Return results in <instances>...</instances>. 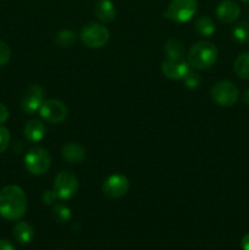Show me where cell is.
<instances>
[{
    "label": "cell",
    "mask_w": 249,
    "mask_h": 250,
    "mask_svg": "<svg viewBox=\"0 0 249 250\" xmlns=\"http://www.w3.org/2000/svg\"><path fill=\"white\" fill-rule=\"evenodd\" d=\"M233 39L238 43H249V21H242L232 31Z\"/></svg>",
    "instance_id": "cell-20"
},
{
    "label": "cell",
    "mask_w": 249,
    "mask_h": 250,
    "mask_svg": "<svg viewBox=\"0 0 249 250\" xmlns=\"http://www.w3.org/2000/svg\"><path fill=\"white\" fill-rule=\"evenodd\" d=\"M189 63L182 59L167 58L161 65V71L170 80H183L185 76L189 72Z\"/></svg>",
    "instance_id": "cell-11"
},
{
    "label": "cell",
    "mask_w": 249,
    "mask_h": 250,
    "mask_svg": "<svg viewBox=\"0 0 249 250\" xmlns=\"http://www.w3.org/2000/svg\"><path fill=\"white\" fill-rule=\"evenodd\" d=\"M241 14V7L234 0H224L216 7V16L224 23H233Z\"/></svg>",
    "instance_id": "cell-12"
},
{
    "label": "cell",
    "mask_w": 249,
    "mask_h": 250,
    "mask_svg": "<svg viewBox=\"0 0 249 250\" xmlns=\"http://www.w3.org/2000/svg\"><path fill=\"white\" fill-rule=\"evenodd\" d=\"M164 50H165L166 56L170 59H182L183 54H185L183 44L176 38L168 39V41L165 43Z\"/></svg>",
    "instance_id": "cell-18"
},
{
    "label": "cell",
    "mask_w": 249,
    "mask_h": 250,
    "mask_svg": "<svg viewBox=\"0 0 249 250\" xmlns=\"http://www.w3.org/2000/svg\"><path fill=\"white\" fill-rule=\"evenodd\" d=\"M23 133L29 142L36 143V142L43 139L44 134H45V126L39 120H31L24 125Z\"/></svg>",
    "instance_id": "cell-15"
},
{
    "label": "cell",
    "mask_w": 249,
    "mask_h": 250,
    "mask_svg": "<svg viewBox=\"0 0 249 250\" xmlns=\"http://www.w3.org/2000/svg\"><path fill=\"white\" fill-rule=\"evenodd\" d=\"M62 158L70 164H81L85 159V150L80 143L68 142L62 146Z\"/></svg>",
    "instance_id": "cell-13"
},
{
    "label": "cell",
    "mask_w": 249,
    "mask_h": 250,
    "mask_svg": "<svg viewBox=\"0 0 249 250\" xmlns=\"http://www.w3.org/2000/svg\"><path fill=\"white\" fill-rule=\"evenodd\" d=\"M197 10V0H172L164 16L178 23H185L192 20Z\"/></svg>",
    "instance_id": "cell-3"
},
{
    "label": "cell",
    "mask_w": 249,
    "mask_h": 250,
    "mask_svg": "<svg viewBox=\"0 0 249 250\" xmlns=\"http://www.w3.org/2000/svg\"><path fill=\"white\" fill-rule=\"evenodd\" d=\"M53 216L60 224L70 221L71 219V210L63 204H56L53 208Z\"/></svg>",
    "instance_id": "cell-22"
},
{
    "label": "cell",
    "mask_w": 249,
    "mask_h": 250,
    "mask_svg": "<svg viewBox=\"0 0 249 250\" xmlns=\"http://www.w3.org/2000/svg\"><path fill=\"white\" fill-rule=\"evenodd\" d=\"M11 59V50L5 42L0 41V66L6 65Z\"/></svg>",
    "instance_id": "cell-24"
},
{
    "label": "cell",
    "mask_w": 249,
    "mask_h": 250,
    "mask_svg": "<svg viewBox=\"0 0 249 250\" xmlns=\"http://www.w3.org/2000/svg\"><path fill=\"white\" fill-rule=\"evenodd\" d=\"M109 29L99 23H88L81 31V41L88 48H102L109 42Z\"/></svg>",
    "instance_id": "cell-6"
},
{
    "label": "cell",
    "mask_w": 249,
    "mask_h": 250,
    "mask_svg": "<svg viewBox=\"0 0 249 250\" xmlns=\"http://www.w3.org/2000/svg\"><path fill=\"white\" fill-rule=\"evenodd\" d=\"M194 29L199 36L209 37L215 33V23L209 16H202L194 22Z\"/></svg>",
    "instance_id": "cell-17"
},
{
    "label": "cell",
    "mask_w": 249,
    "mask_h": 250,
    "mask_svg": "<svg viewBox=\"0 0 249 250\" xmlns=\"http://www.w3.org/2000/svg\"><path fill=\"white\" fill-rule=\"evenodd\" d=\"M50 164L51 158L49 155L48 150L41 148V146L32 148L24 155V166H26L27 171L32 175H44L50 167Z\"/></svg>",
    "instance_id": "cell-4"
},
{
    "label": "cell",
    "mask_w": 249,
    "mask_h": 250,
    "mask_svg": "<svg viewBox=\"0 0 249 250\" xmlns=\"http://www.w3.org/2000/svg\"><path fill=\"white\" fill-rule=\"evenodd\" d=\"M39 114L49 124H60L67 117V107L60 100L49 99L43 102L39 107Z\"/></svg>",
    "instance_id": "cell-8"
},
{
    "label": "cell",
    "mask_w": 249,
    "mask_h": 250,
    "mask_svg": "<svg viewBox=\"0 0 249 250\" xmlns=\"http://www.w3.org/2000/svg\"><path fill=\"white\" fill-rule=\"evenodd\" d=\"M78 180L76 175L71 171H61L54 182V190L58 194V198L62 200L71 199L77 193Z\"/></svg>",
    "instance_id": "cell-7"
},
{
    "label": "cell",
    "mask_w": 249,
    "mask_h": 250,
    "mask_svg": "<svg viewBox=\"0 0 249 250\" xmlns=\"http://www.w3.org/2000/svg\"><path fill=\"white\" fill-rule=\"evenodd\" d=\"M10 144V132L6 127L0 126V154L4 153Z\"/></svg>",
    "instance_id": "cell-25"
},
{
    "label": "cell",
    "mask_w": 249,
    "mask_h": 250,
    "mask_svg": "<svg viewBox=\"0 0 249 250\" xmlns=\"http://www.w3.org/2000/svg\"><path fill=\"white\" fill-rule=\"evenodd\" d=\"M14 236L16 241L21 244H28L34 237V229L27 222H19L14 227Z\"/></svg>",
    "instance_id": "cell-16"
},
{
    "label": "cell",
    "mask_w": 249,
    "mask_h": 250,
    "mask_svg": "<svg viewBox=\"0 0 249 250\" xmlns=\"http://www.w3.org/2000/svg\"><path fill=\"white\" fill-rule=\"evenodd\" d=\"M44 90L39 84L29 85L23 93L21 99V109L26 114L32 115L39 110V107L43 104Z\"/></svg>",
    "instance_id": "cell-10"
},
{
    "label": "cell",
    "mask_w": 249,
    "mask_h": 250,
    "mask_svg": "<svg viewBox=\"0 0 249 250\" xmlns=\"http://www.w3.org/2000/svg\"><path fill=\"white\" fill-rule=\"evenodd\" d=\"M76 36L72 31L70 29H62L59 32L55 37V43L58 44L60 48H70L75 44Z\"/></svg>",
    "instance_id": "cell-21"
},
{
    "label": "cell",
    "mask_w": 249,
    "mask_h": 250,
    "mask_svg": "<svg viewBox=\"0 0 249 250\" xmlns=\"http://www.w3.org/2000/svg\"><path fill=\"white\" fill-rule=\"evenodd\" d=\"M210 94H211V99L217 105L228 107L236 104L238 100L239 89L234 83L229 81H220L212 85Z\"/></svg>",
    "instance_id": "cell-5"
},
{
    "label": "cell",
    "mask_w": 249,
    "mask_h": 250,
    "mask_svg": "<svg viewBox=\"0 0 249 250\" xmlns=\"http://www.w3.org/2000/svg\"><path fill=\"white\" fill-rule=\"evenodd\" d=\"M95 16L104 23H110L116 17V7L111 0H98L94 7Z\"/></svg>",
    "instance_id": "cell-14"
},
{
    "label": "cell",
    "mask_w": 249,
    "mask_h": 250,
    "mask_svg": "<svg viewBox=\"0 0 249 250\" xmlns=\"http://www.w3.org/2000/svg\"><path fill=\"white\" fill-rule=\"evenodd\" d=\"M234 72L242 80H249V53H243L234 61Z\"/></svg>",
    "instance_id": "cell-19"
},
{
    "label": "cell",
    "mask_w": 249,
    "mask_h": 250,
    "mask_svg": "<svg viewBox=\"0 0 249 250\" xmlns=\"http://www.w3.org/2000/svg\"><path fill=\"white\" fill-rule=\"evenodd\" d=\"M129 182L128 178L120 173H114L109 176L103 183V192L106 197L112 199H119L122 198L128 192Z\"/></svg>",
    "instance_id": "cell-9"
},
{
    "label": "cell",
    "mask_w": 249,
    "mask_h": 250,
    "mask_svg": "<svg viewBox=\"0 0 249 250\" xmlns=\"http://www.w3.org/2000/svg\"><path fill=\"white\" fill-rule=\"evenodd\" d=\"M9 119V110L2 103H0V125L4 124Z\"/></svg>",
    "instance_id": "cell-27"
},
{
    "label": "cell",
    "mask_w": 249,
    "mask_h": 250,
    "mask_svg": "<svg viewBox=\"0 0 249 250\" xmlns=\"http://www.w3.org/2000/svg\"><path fill=\"white\" fill-rule=\"evenodd\" d=\"M242 100H243L244 104L249 105V89H248V90H246V92H244L243 97H242Z\"/></svg>",
    "instance_id": "cell-30"
},
{
    "label": "cell",
    "mask_w": 249,
    "mask_h": 250,
    "mask_svg": "<svg viewBox=\"0 0 249 250\" xmlns=\"http://www.w3.org/2000/svg\"><path fill=\"white\" fill-rule=\"evenodd\" d=\"M27 209V197L21 187L6 186L0 190V215L4 219L16 221L24 215Z\"/></svg>",
    "instance_id": "cell-1"
},
{
    "label": "cell",
    "mask_w": 249,
    "mask_h": 250,
    "mask_svg": "<svg viewBox=\"0 0 249 250\" xmlns=\"http://www.w3.org/2000/svg\"><path fill=\"white\" fill-rule=\"evenodd\" d=\"M183 81H185L186 87L189 88V89H197L200 83H202V78H200L199 73L194 72L192 70H189V72L185 76Z\"/></svg>",
    "instance_id": "cell-23"
},
{
    "label": "cell",
    "mask_w": 249,
    "mask_h": 250,
    "mask_svg": "<svg viewBox=\"0 0 249 250\" xmlns=\"http://www.w3.org/2000/svg\"><path fill=\"white\" fill-rule=\"evenodd\" d=\"M0 250H15V247L7 239H0Z\"/></svg>",
    "instance_id": "cell-28"
},
{
    "label": "cell",
    "mask_w": 249,
    "mask_h": 250,
    "mask_svg": "<svg viewBox=\"0 0 249 250\" xmlns=\"http://www.w3.org/2000/svg\"><path fill=\"white\" fill-rule=\"evenodd\" d=\"M56 198H58V194H56L55 190H45L43 194V202L48 205L54 204Z\"/></svg>",
    "instance_id": "cell-26"
},
{
    "label": "cell",
    "mask_w": 249,
    "mask_h": 250,
    "mask_svg": "<svg viewBox=\"0 0 249 250\" xmlns=\"http://www.w3.org/2000/svg\"><path fill=\"white\" fill-rule=\"evenodd\" d=\"M217 59V49L215 44L208 41L197 42L188 51L187 61L189 66L197 70H207L211 67Z\"/></svg>",
    "instance_id": "cell-2"
},
{
    "label": "cell",
    "mask_w": 249,
    "mask_h": 250,
    "mask_svg": "<svg viewBox=\"0 0 249 250\" xmlns=\"http://www.w3.org/2000/svg\"><path fill=\"white\" fill-rule=\"evenodd\" d=\"M242 1H244V2H249V0H242Z\"/></svg>",
    "instance_id": "cell-31"
},
{
    "label": "cell",
    "mask_w": 249,
    "mask_h": 250,
    "mask_svg": "<svg viewBox=\"0 0 249 250\" xmlns=\"http://www.w3.org/2000/svg\"><path fill=\"white\" fill-rule=\"evenodd\" d=\"M242 249L249 250V233H247L246 236L242 238Z\"/></svg>",
    "instance_id": "cell-29"
}]
</instances>
